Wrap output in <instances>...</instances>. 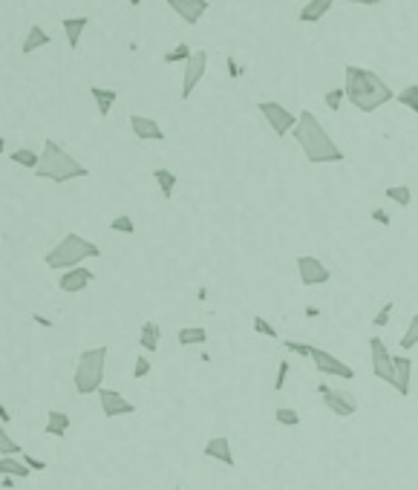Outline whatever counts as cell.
I'll return each mask as SVG.
<instances>
[{
    "mask_svg": "<svg viewBox=\"0 0 418 490\" xmlns=\"http://www.w3.org/2000/svg\"><path fill=\"white\" fill-rule=\"evenodd\" d=\"M3 147H6V139H3V136H0V153H3Z\"/></svg>",
    "mask_w": 418,
    "mask_h": 490,
    "instance_id": "681fc988",
    "label": "cell"
},
{
    "mask_svg": "<svg viewBox=\"0 0 418 490\" xmlns=\"http://www.w3.org/2000/svg\"><path fill=\"white\" fill-rule=\"evenodd\" d=\"M0 418H3V424H6V421H12V413L6 410V406H3V404H0Z\"/></svg>",
    "mask_w": 418,
    "mask_h": 490,
    "instance_id": "bcb514c9",
    "label": "cell"
},
{
    "mask_svg": "<svg viewBox=\"0 0 418 490\" xmlns=\"http://www.w3.org/2000/svg\"><path fill=\"white\" fill-rule=\"evenodd\" d=\"M35 176L50 179V182H55V185H63V182H72V179L90 176V170L72 153L63 150L55 139H46L43 150H41V165L35 168Z\"/></svg>",
    "mask_w": 418,
    "mask_h": 490,
    "instance_id": "3957f363",
    "label": "cell"
},
{
    "mask_svg": "<svg viewBox=\"0 0 418 490\" xmlns=\"http://www.w3.org/2000/svg\"><path fill=\"white\" fill-rule=\"evenodd\" d=\"M306 317H320V308H315V306H306Z\"/></svg>",
    "mask_w": 418,
    "mask_h": 490,
    "instance_id": "7dc6e473",
    "label": "cell"
},
{
    "mask_svg": "<svg viewBox=\"0 0 418 490\" xmlns=\"http://www.w3.org/2000/svg\"><path fill=\"white\" fill-rule=\"evenodd\" d=\"M176 340H179V346H202L208 340V329H202V326H182Z\"/></svg>",
    "mask_w": 418,
    "mask_h": 490,
    "instance_id": "d4e9b609",
    "label": "cell"
},
{
    "mask_svg": "<svg viewBox=\"0 0 418 490\" xmlns=\"http://www.w3.org/2000/svg\"><path fill=\"white\" fill-rule=\"evenodd\" d=\"M176 490H182V487H176Z\"/></svg>",
    "mask_w": 418,
    "mask_h": 490,
    "instance_id": "f907efd6",
    "label": "cell"
},
{
    "mask_svg": "<svg viewBox=\"0 0 418 490\" xmlns=\"http://www.w3.org/2000/svg\"><path fill=\"white\" fill-rule=\"evenodd\" d=\"M257 110L263 112V119L268 121V127L275 130V136H280V139L288 136L297 127V116L288 107H283L280 101H260Z\"/></svg>",
    "mask_w": 418,
    "mask_h": 490,
    "instance_id": "8992f818",
    "label": "cell"
},
{
    "mask_svg": "<svg viewBox=\"0 0 418 490\" xmlns=\"http://www.w3.org/2000/svg\"><path fill=\"white\" fill-rule=\"evenodd\" d=\"M251 323H254V332H257V335L271 337V340L277 337V329H275V326H271V323H268L263 315H254V320H251Z\"/></svg>",
    "mask_w": 418,
    "mask_h": 490,
    "instance_id": "8d00e7d4",
    "label": "cell"
},
{
    "mask_svg": "<svg viewBox=\"0 0 418 490\" xmlns=\"http://www.w3.org/2000/svg\"><path fill=\"white\" fill-rule=\"evenodd\" d=\"M369 352H372V372H375V378L378 381H387L390 386L395 384V361L387 352V343H384L381 337H372L369 340Z\"/></svg>",
    "mask_w": 418,
    "mask_h": 490,
    "instance_id": "30bf717a",
    "label": "cell"
},
{
    "mask_svg": "<svg viewBox=\"0 0 418 490\" xmlns=\"http://www.w3.org/2000/svg\"><path fill=\"white\" fill-rule=\"evenodd\" d=\"M104 369H107V346H95V349H84L75 361V372H72V386L78 395H99L104 389Z\"/></svg>",
    "mask_w": 418,
    "mask_h": 490,
    "instance_id": "5b68a950",
    "label": "cell"
},
{
    "mask_svg": "<svg viewBox=\"0 0 418 490\" xmlns=\"http://www.w3.org/2000/svg\"><path fill=\"white\" fill-rule=\"evenodd\" d=\"M387 199L395 202L398 208H410L412 205V190H410V185H392V188H387Z\"/></svg>",
    "mask_w": 418,
    "mask_h": 490,
    "instance_id": "83f0119b",
    "label": "cell"
},
{
    "mask_svg": "<svg viewBox=\"0 0 418 490\" xmlns=\"http://www.w3.org/2000/svg\"><path fill=\"white\" fill-rule=\"evenodd\" d=\"M190 55H194V49H190L188 43H176L173 49H168L162 61H165V63H179V61H185V63H188V61H190Z\"/></svg>",
    "mask_w": 418,
    "mask_h": 490,
    "instance_id": "4dcf8cb0",
    "label": "cell"
},
{
    "mask_svg": "<svg viewBox=\"0 0 418 490\" xmlns=\"http://www.w3.org/2000/svg\"><path fill=\"white\" fill-rule=\"evenodd\" d=\"M72 427V418L67 413H61V410H50V415H46V435H55V438H63L70 433Z\"/></svg>",
    "mask_w": 418,
    "mask_h": 490,
    "instance_id": "7402d4cb",
    "label": "cell"
},
{
    "mask_svg": "<svg viewBox=\"0 0 418 490\" xmlns=\"http://www.w3.org/2000/svg\"><path fill=\"white\" fill-rule=\"evenodd\" d=\"M369 217H372V222H378L381 228H390L392 225V217L384 208H372V210H369Z\"/></svg>",
    "mask_w": 418,
    "mask_h": 490,
    "instance_id": "60d3db41",
    "label": "cell"
},
{
    "mask_svg": "<svg viewBox=\"0 0 418 490\" xmlns=\"http://www.w3.org/2000/svg\"><path fill=\"white\" fill-rule=\"evenodd\" d=\"M92 280H95V271L87 268V266H78V268H70V271L61 274L58 288H61L63 294H78V291H84Z\"/></svg>",
    "mask_w": 418,
    "mask_h": 490,
    "instance_id": "4fadbf2b",
    "label": "cell"
},
{
    "mask_svg": "<svg viewBox=\"0 0 418 490\" xmlns=\"http://www.w3.org/2000/svg\"><path fill=\"white\" fill-rule=\"evenodd\" d=\"M395 101L401 104V107H407V110H412L415 116H418V84H407L401 92H395Z\"/></svg>",
    "mask_w": 418,
    "mask_h": 490,
    "instance_id": "f1b7e54d",
    "label": "cell"
},
{
    "mask_svg": "<svg viewBox=\"0 0 418 490\" xmlns=\"http://www.w3.org/2000/svg\"><path fill=\"white\" fill-rule=\"evenodd\" d=\"M50 43H52L50 32H46L41 23H32V26H29V32H26V38H23L21 52H23V55H32V52H38V49L50 46Z\"/></svg>",
    "mask_w": 418,
    "mask_h": 490,
    "instance_id": "d6986e66",
    "label": "cell"
},
{
    "mask_svg": "<svg viewBox=\"0 0 418 490\" xmlns=\"http://www.w3.org/2000/svg\"><path fill=\"white\" fill-rule=\"evenodd\" d=\"M395 389L398 395H410V381H412V357L410 355H395Z\"/></svg>",
    "mask_w": 418,
    "mask_h": 490,
    "instance_id": "e0dca14e",
    "label": "cell"
},
{
    "mask_svg": "<svg viewBox=\"0 0 418 490\" xmlns=\"http://www.w3.org/2000/svg\"><path fill=\"white\" fill-rule=\"evenodd\" d=\"M415 346H418V312L412 315L407 332L401 335V340H398V349H415Z\"/></svg>",
    "mask_w": 418,
    "mask_h": 490,
    "instance_id": "f546056e",
    "label": "cell"
},
{
    "mask_svg": "<svg viewBox=\"0 0 418 490\" xmlns=\"http://www.w3.org/2000/svg\"><path fill=\"white\" fill-rule=\"evenodd\" d=\"M168 6L179 14L188 26H197L211 3H208V0H168Z\"/></svg>",
    "mask_w": 418,
    "mask_h": 490,
    "instance_id": "5bb4252c",
    "label": "cell"
},
{
    "mask_svg": "<svg viewBox=\"0 0 418 490\" xmlns=\"http://www.w3.org/2000/svg\"><path fill=\"white\" fill-rule=\"evenodd\" d=\"M110 231H119V234H133V231H136V222H133V217L119 214V217H112V219H110Z\"/></svg>",
    "mask_w": 418,
    "mask_h": 490,
    "instance_id": "836d02e7",
    "label": "cell"
},
{
    "mask_svg": "<svg viewBox=\"0 0 418 490\" xmlns=\"http://www.w3.org/2000/svg\"><path fill=\"white\" fill-rule=\"evenodd\" d=\"M9 159L14 161V165H21V168H29V170H35V168L41 165V153L29 150V147H21V150L9 153Z\"/></svg>",
    "mask_w": 418,
    "mask_h": 490,
    "instance_id": "4316f807",
    "label": "cell"
},
{
    "mask_svg": "<svg viewBox=\"0 0 418 490\" xmlns=\"http://www.w3.org/2000/svg\"><path fill=\"white\" fill-rule=\"evenodd\" d=\"M283 349H288V352H295V355H300V357H309L312 361V343H300V340H283Z\"/></svg>",
    "mask_w": 418,
    "mask_h": 490,
    "instance_id": "74e56055",
    "label": "cell"
},
{
    "mask_svg": "<svg viewBox=\"0 0 418 490\" xmlns=\"http://www.w3.org/2000/svg\"><path fill=\"white\" fill-rule=\"evenodd\" d=\"M23 464H26L32 473H43V470H46V462L38 459V455H32V453H23Z\"/></svg>",
    "mask_w": 418,
    "mask_h": 490,
    "instance_id": "ab89813d",
    "label": "cell"
},
{
    "mask_svg": "<svg viewBox=\"0 0 418 490\" xmlns=\"http://www.w3.org/2000/svg\"><path fill=\"white\" fill-rule=\"evenodd\" d=\"M0 455H21V444L3 430V424H0Z\"/></svg>",
    "mask_w": 418,
    "mask_h": 490,
    "instance_id": "d6a6232c",
    "label": "cell"
},
{
    "mask_svg": "<svg viewBox=\"0 0 418 490\" xmlns=\"http://www.w3.org/2000/svg\"><path fill=\"white\" fill-rule=\"evenodd\" d=\"M148 375H150V357L148 355H139L136 357V364H133V378H148Z\"/></svg>",
    "mask_w": 418,
    "mask_h": 490,
    "instance_id": "f35d334b",
    "label": "cell"
},
{
    "mask_svg": "<svg viewBox=\"0 0 418 490\" xmlns=\"http://www.w3.org/2000/svg\"><path fill=\"white\" fill-rule=\"evenodd\" d=\"M90 95H92V101H95V107H99V116L101 119H107L110 116V110H112V104L119 101V92L116 90H110V87H90Z\"/></svg>",
    "mask_w": 418,
    "mask_h": 490,
    "instance_id": "44dd1931",
    "label": "cell"
},
{
    "mask_svg": "<svg viewBox=\"0 0 418 490\" xmlns=\"http://www.w3.org/2000/svg\"><path fill=\"white\" fill-rule=\"evenodd\" d=\"M32 320H35V323H41V326H46V329H52V320H50V317H43V315H38V312L32 315Z\"/></svg>",
    "mask_w": 418,
    "mask_h": 490,
    "instance_id": "f6af8a7d",
    "label": "cell"
},
{
    "mask_svg": "<svg viewBox=\"0 0 418 490\" xmlns=\"http://www.w3.org/2000/svg\"><path fill=\"white\" fill-rule=\"evenodd\" d=\"M99 401H101V413L104 418H121V415H133L136 413V404L127 401L119 389H101L99 392Z\"/></svg>",
    "mask_w": 418,
    "mask_h": 490,
    "instance_id": "7c38bea8",
    "label": "cell"
},
{
    "mask_svg": "<svg viewBox=\"0 0 418 490\" xmlns=\"http://www.w3.org/2000/svg\"><path fill=\"white\" fill-rule=\"evenodd\" d=\"M29 467L23 464V459L18 455H0V476L6 479H29Z\"/></svg>",
    "mask_w": 418,
    "mask_h": 490,
    "instance_id": "603a6c76",
    "label": "cell"
},
{
    "mask_svg": "<svg viewBox=\"0 0 418 490\" xmlns=\"http://www.w3.org/2000/svg\"><path fill=\"white\" fill-rule=\"evenodd\" d=\"M324 101H326V107H329L332 112H337V110H341V104L346 101V90H344V87H332V90L324 95Z\"/></svg>",
    "mask_w": 418,
    "mask_h": 490,
    "instance_id": "e575fe53",
    "label": "cell"
},
{
    "mask_svg": "<svg viewBox=\"0 0 418 490\" xmlns=\"http://www.w3.org/2000/svg\"><path fill=\"white\" fill-rule=\"evenodd\" d=\"M320 392V398H324L326 404V410L337 418H349V415H355L358 413V398L352 395V392H344V389H335L329 384H320L317 386Z\"/></svg>",
    "mask_w": 418,
    "mask_h": 490,
    "instance_id": "52a82bcc",
    "label": "cell"
},
{
    "mask_svg": "<svg viewBox=\"0 0 418 490\" xmlns=\"http://www.w3.org/2000/svg\"><path fill=\"white\" fill-rule=\"evenodd\" d=\"M127 3H130L133 9H139V6H141V0H127Z\"/></svg>",
    "mask_w": 418,
    "mask_h": 490,
    "instance_id": "c3c4849f",
    "label": "cell"
},
{
    "mask_svg": "<svg viewBox=\"0 0 418 490\" xmlns=\"http://www.w3.org/2000/svg\"><path fill=\"white\" fill-rule=\"evenodd\" d=\"M392 308H395V303H392V300L381 303V308H378L375 317H372V326H375V329H384V326L390 323V317H392Z\"/></svg>",
    "mask_w": 418,
    "mask_h": 490,
    "instance_id": "d590c367",
    "label": "cell"
},
{
    "mask_svg": "<svg viewBox=\"0 0 418 490\" xmlns=\"http://www.w3.org/2000/svg\"><path fill=\"white\" fill-rule=\"evenodd\" d=\"M292 136L300 144V150L309 165H337V161L346 159V153L335 144V139L326 133V127L317 121L312 110L297 112V127L292 130Z\"/></svg>",
    "mask_w": 418,
    "mask_h": 490,
    "instance_id": "6da1fadb",
    "label": "cell"
},
{
    "mask_svg": "<svg viewBox=\"0 0 418 490\" xmlns=\"http://www.w3.org/2000/svg\"><path fill=\"white\" fill-rule=\"evenodd\" d=\"M275 421L283 424V427H297V424H300V413L292 410V406H277V410H275Z\"/></svg>",
    "mask_w": 418,
    "mask_h": 490,
    "instance_id": "1f68e13d",
    "label": "cell"
},
{
    "mask_svg": "<svg viewBox=\"0 0 418 490\" xmlns=\"http://www.w3.org/2000/svg\"><path fill=\"white\" fill-rule=\"evenodd\" d=\"M225 63H228V72H231V78H239V75L246 72V70H243V67H239V63H237V58H228Z\"/></svg>",
    "mask_w": 418,
    "mask_h": 490,
    "instance_id": "7bdbcfd3",
    "label": "cell"
},
{
    "mask_svg": "<svg viewBox=\"0 0 418 490\" xmlns=\"http://www.w3.org/2000/svg\"><path fill=\"white\" fill-rule=\"evenodd\" d=\"M101 248L95 242H90L87 237L81 234H63L50 251H46L43 263L50 266L52 271H70V268H78L90 257H99Z\"/></svg>",
    "mask_w": 418,
    "mask_h": 490,
    "instance_id": "277c9868",
    "label": "cell"
},
{
    "mask_svg": "<svg viewBox=\"0 0 418 490\" xmlns=\"http://www.w3.org/2000/svg\"><path fill=\"white\" fill-rule=\"evenodd\" d=\"M286 378H288V361H280L277 364V378H275V389L277 392L286 386Z\"/></svg>",
    "mask_w": 418,
    "mask_h": 490,
    "instance_id": "b9f144b4",
    "label": "cell"
},
{
    "mask_svg": "<svg viewBox=\"0 0 418 490\" xmlns=\"http://www.w3.org/2000/svg\"><path fill=\"white\" fill-rule=\"evenodd\" d=\"M61 26H63V35H67L70 49H78V43H81V35H84V29L90 26V18H87V14H72V18H63Z\"/></svg>",
    "mask_w": 418,
    "mask_h": 490,
    "instance_id": "ac0fdd59",
    "label": "cell"
},
{
    "mask_svg": "<svg viewBox=\"0 0 418 490\" xmlns=\"http://www.w3.org/2000/svg\"><path fill=\"white\" fill-rule=\"evenodd\" d=\"M312 364L317 372L324 375H332V378H344V381H355V369H352L346 361H341L337 355H332L329 349H320L315 346L312 349Z\"/></svg>",
    "mask_w": 418,
    "mask_h": 490,
    "instance_id": "ba28073f",
    "label": "cell"
},
{
    "mask_svg": "<svg viewBox=\"0 0 418 490\" xmlns=\"http://www.w3.org/2000/svg\"><path fill=\"white\" fill-rule=\"evenodd\" d=\"M159 343H162V326L153 323V320H148V323L141 326V332H139V346H141L144 352H156Z\"/></svg>",
    "mask_w": 418,
    "mask_h": 490,
    "instance_id": "cb8c5ba5",
    "label": "cell"
},
{
    "mask_svg": "<svg viewBox=\"0 0 418 490\" xmlns=\"http://www.w3.org/2000/svg\"><path fill=\"white\" fill-rule=\"evenodd\" d=\"M332 6H335V0H309V3L300 9L297 18H300V23H317L326 18Z\"/></svg>",
    "mask_w": 418,
    "mask_h": 490,
    "instance_id": "ffe728a7",
    "label": "cell"
},
{
    "mask_svg": "<svg viewBox=\"0 0 418 490\" xmlns=\"http://www.w3.org/2000/svg\"><path fill=\"white\" fill-rule=\"evenodd\" d=\"M130 130H133V136L141 139V141H165V130L159 127L156 119H148V116H130Z\"/></svg>",
    "mask_w": 418,
    "mask_h": 490,
    "instance_id": "2e32d148",
    "label": "cell"
},
{
    "mask_svg": "<svg viewBox=\"0 0 418 490\" xmlns=\"http://www.w3.org/2000/svg\"><path fill=\"white\" fill-rule=\"evenodd\" d=\"M202 453H205V459H214V462H219V464H225V467H234V464H237V462H234L231 441L225 438V435H214V438H208Z\"/></svg>",
    "mask_w": 418,
    "mask_h": 490,
    "instance_id": "9a60e30c",
    "label": "cell"
},
{
    "mask_svg": "<svg viewBox=\"0 0 418 490\" xmlns=\"http://www.w3.org/2000/svg\"><path fill=\"white\" fill-rule=\"evenodd\" d=\"M346 3H352V6H378L381 0H346Z\"/></svg>",
    "mask_w": 418,
    "mask_h": 490,
    "instance_id": "ee69618b",
    "label": "cell"
},
{
    "mask_svg": "<svg viewBox=\"0 0 418 490\" xmlns=\"http://www.w3.org/2000/svg\"><path fill=\"white\" fill-rule=\"evenodd\" d=\"M344 90H346V101L361 112H375L395 98L392 87L375 70H364L355 67V63H349L344 72Z\"/></svg>",
    "mask_w": 418,
    "mask_h": 490,
    "instance_id": "7a4b0ae2",
    "label": "cell"
},
{
    "mask_svg": "<svg viewBox=\"0 0 418 490\" xmlns=\"http://www.w3.org/2000/svg\"><path fill=\"white\" fill-rule=\"evenodd\" d=\"M297 274H300L303 286H324L332 280V271L320 263L317 257H309V254L297 257Z\"/></svg>",
    "mask_w": 418,
    "mask_h": 490,
    "instance_id": "8fae6325",
    "label": "cell"
},
{
    "mask_svg": "<svg viewBox=\"0 0 418 490\" xmlns=\"http://www.w3.org/2000/svg\"><path fill=\"white\" fill-rule=\"evenodd\" d=\"M153 179H156V185H159V190H162L165 199H170L173 190H176V185H179V176H176L173 170H168V168H156V170H153Z\"/></svg>",
    "mask_w": 418,
    "mask_h": 490,
    "instance_id": "484cf974",
    "label": "cell"
},
{
    "mask_svg": "<svg viewBox=\"0 0 418 490\" xmlns=\"http://www.w3.org/2000/svg\"><path fill=\"white\" fill-rule=\"evenodd\" d=\"M205 72H208V52H205V49H197V52L190 55V61L185 63V75H182V92H179V98H182V101H188V98L194 95V90L202 84Z\"/></svg>",
    "mask_w": 418,
    "mask_h": 490,
    "instance_id": "9c48e42d",
    "label": "cell"
}]
</instances>
